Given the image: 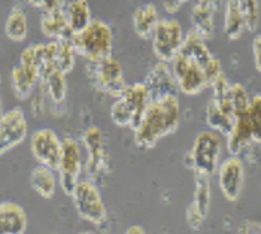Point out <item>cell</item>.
<instances>
[{
    "label": "cell",
    "instance_id": "obj_40",
    "mask_svg": "<svg viewBox=\"0 0 261 234\" xmlns=\"http://www.w3.org/2000/svg\"><path fill=\"white\" fill-rule=\"evenodd\" d=\"M0 84H2V76H0Z\"/></svg>",
    "mask_w": 261,
    "mask_h": 234
},
{
    "label": "cell",
    "instance_id": "obj_34",
    "mask_svg": "<svg viewBox=\"0 0 261 234\" xmlns=\"http://www.w3.org/2000/svg\"><path fill=\"white\" fill-rule=\"evenodd\" d=\"M252 57L257 72L261 73V35H257L252 40Z\"/></svg>",
    "mask_w": 261,
    "mask_h": 234
},
{
    "label": "cell",
    "instance_id": "obj_5",
    "mask_svg": "<svg viewBox=\"0 0 261 234\" xmlns=\"http://www.w3.org/2000/svg\"><path fill=\"white\" fill-rule=\"evenodd\" d=\"M87 75L96 90L115 98L127 87L122 66L112 54L97 61H87Z\"/></svg>",
    "mask_w": 261,
    "mask_h": 234
},
{
    "label": "cell",
    "instance_id": "obj_26",
    "mask_svg": "<svg viewBox=\"0 0 261 234\" xmlns=\"http://www.w3.org/2000/svg\"><path fill=\"white\" fill-rule=\"evenodd\" d=\"M29 33L27 14L21 5H15L5 21V35L12 42H22Z\"/></svg>",
    "mask_w": 261,
    "mask_h": 234
},
{
    "label": "cell",
    "instance_id": "obj_4",
    "mask_svg": "<svg viewBox=\"0 0 261 234\" xmlns=\"http://www.w3.org/2000/svg\"><path fill=\"white\" fill-rule=\"evenodd\" d=\"M221 151V137L217 132H200L194 139L191 151L185 157L187 166L194 170V173L212 176L218 170Z\"/></svg>",
    "mask_w": 261,
    "mask_h": 234
},
{
    "label": "cell",
    "instance_id": "obj_22",
    "mask_svg": "<svg viewBox=\"0 0 261 234\" xmlns=\"http://www.w3.org/2000/svg\"><path fill=\"white\" fill-rule=\"evenodd\" d=\"M39 82L45 96L51 98V101L63 103L66 100V94H67L66 73H63L59 69H49L40 73Z\"/></svg>",
    "mask_w": 261,
    "mask_h": 234
},
{
    "label": "cell",
    "instance_id": "obj_30",
    "mask_svg": "<svg viewBox=\"0 0 261 234\" xmlns=\"http://www.w3.org/2000/svg\"><path fill=\"white\" fill-rule=\"evenodd\" d=\"M245 115L251 125L252 140L261 142V96H254L251 98Z\"/></svg>",
    "mask_w": 261,
    "mask_h": 234
},
{
    "label": "cell",
    "instance_id": "obj_36",
    "mask_svg": "<svg viewBox=\"0 0 261 234\" xmlns=\"http://www.w3.org/2000/svg\"><path fill=\"white\" fill-rule=\"evenodd\" d=\"M69 0H46L43 11H53V9H59V8H64L67 5Z\"/></svg>",
    "mask_w": 261,
    "mask_h": 234
},
{
    "label": "cell",
    "instance_id": "obj_32",
    "mask_svg": "<svg viewBox=\"0 0 261 234\" xmlns=\"http://www.w3.org/2000/svg\"><path fill=\"white\" fill-rule=\"evenodd\" d=\"M209 87H211L212 91H214V98H215V100H222V98H225L228 96L230 84H228V81H227L224 73H220L217 78L211 82Z\"/></svg>",
    "mask_w": 261,
    "mask_h": 234
},
{
    "label": "cell",
    "instance_id": "obj_12",
    "mask_svg": "<svg viewBox=\"0 0 261 234\" xmlns=\"http://www.w3.org/2000/svg\"><path fill=\"white\" fill-rule=\"evenodd\" d=\"M61 139L51 128H39L30 137V149L35 160L57 172L61 157Z\"/></svg>",
    "mask_w": 261,
    "mask_h": 234
},
{
    "label": "cell",
    "instance_id": "obj_13",
    "mask_svg": "<svg viewBox=\"0 0 261 234\" xmlns=\"http://www.w3.org/2000/svg\"><path fill=\"white\" fill-rule=\"evenodd\" d=\"M40 79V70L35 63V57L29 48L22 51L20 57V64L15 66L11 72V85L15 97L29 98L32 96L36 84Z\"/></svg>",
    "mask_w": 261,
    "mask_h": 234
},
{
    "label": "cell",
    "instance_id": "obj_11",
    "mask_svg": "<svg viewBox=\"0 0 261 234\" xmlns=\"http://www.w3.org/2000/svg\"><path fill=\"white\" fill-rule=\"evenodd\" d=\"M27 119L20 106L0 115V157L18 146L27 137Z\"/></svg>",
    "mask_w": 261,
    "mask_h": 234
},
{
    "label": "cell",
    "instance_id": "obj_2",
    "mask_svg": "<svg viewBox=\"0 0 261 234\" xmlns=\"http://www.w3.org/2000/svg\"><path fill=\"white\" fill-rule=\"evenodd\" d=\"M72 43L78 56L87 61H97L112 54L114 33L108 22L93 18L84 30L72 35Z\"/></svg>",
    "mask_w": 261,
    "mask_h": 234
},
{
    "label": "cell",
    "instance_id": "obj_39",
    "mask_svg": "<svg viewBox=\"0 0 261 234\" xmlns=\"http://www.w3.org/2000/svg\"><path fill=\"white\" fill-rule=\"evenodd\" d=\"M211 2H212V3H214L215 6H220V5H221L224 0H211Z\"/></svg>",
    "mask_w": 261,
    "mask_h": 234
},
{
    "label": "cell",
    "instance_id": "obj_28",
    "mask_svg": "<svg viewBox=\"0 0 261 234\" xmlns=\"http://www.w3.org/2000/svg\"><path fill=\"white\" fill-rule=\"evenodd\" d=\"M245 32H246L245 21L241 17V14L234 9V6L227 0L225 12H224V35L227 36V39L238 40L241 39Z\"/></svg>",
    "mask_w": 261,
    "mask_h": 234
},
{
    "label": "cell",
    "instance_id": "obj_21",
    "mask_svg": "<svg viewBox=\"0 0 261 234\" xmlns=\"http://www.w3.org/2000/svg\"><path fill=\"white\" fill-rule=\"evenodd\" d=\"M252 140V132L251 125L248 122V118L245 114L236 115L234 124L231 132L227 136V149L231 155H241L242 152L251 145Z\"/></svg>",
    "mask_w": 261,
    "mask_h": 234
},
{
    "label": "cell",
    "instance_id": "obj_1",
    "mask_svg": "<svg viewBox=\"0 0 261 234\" xmlns=\"http://www.w3.org/2000/svg\"><path fill=\"white\" fill-rule=\"evenodd\" d=\"M181 124V105L176 96L149 100L136 130L133 142L139 149L154 148L163 137L173 135Z\"/></svg>",
    "mask_w": 261,
    "mask_h": 234
},
{
    "label": "cell",
    "instance_id": "obj_7",
    "mask_svg": "<svg viewBox=\"0 0 261 234\" xmlns=\"http://www.w3.org/2000/svg\"><path fill=\"white\" fill-rule=\"evenodd\" d=\"M82 145L87 151L85 173L88 179L94 182L100 180L111 172V158L100 128L96 125H90L82 133Z\"/></svg>",
    "mask_w": 261,
    "mask_h": 234
},
{
    "label": "cell",
    "instance_id": "obj_23",
    "mask_svg": "<svg viewBox=\"0 0 261 234\" xmlns=\"http://www.w3.org/2000/svg\"><path fill=\"white\" fill-rule=\"evenodd\" d=\"M57 176L56 170L51 167H46L43 164L36 166L30 173V185L36 194H39L42 198H53L57 191Z\"/></svg>",
    "mask_w": 261,
    "mask_h": 234
},
{
    "label": "cell",
    "instance_id": "obj_38",
    "mask_svg": "<svg viewBox=\"0 0 261 234\" xmlns=\"http://www.w3.org/2000/svg\"><path fill=\"white\" fill-rule=\"evenodd\" d=\"M45 2H46V0H27V3H29L30 6L36 8V9H43Z\"/></svg>",
    "mask_w": 261,
    "mask_h": 234
},
{
    "label": "cell",
    "instance_id": "obj_6",
    "mask_svg": "<svg viewBox=\"0 0 261 234\" xmlns=\"http://www.w3.org/2000/svg\"><path fill=\"white\" fill-rule=\"evenodd\" d=\"M70 197L73 198L76 212L84 221L97 227L108 221V209L94 180L80 179Z\"/></svg>",
    "mask_w": 261,
    "mask_h": 234
},
{
    "label": "cell",
    "instance_id": "obj_16",
    "mask_svg": "<svg viewBox=\"0 0 261 234\" xmlns=\"http://www.w3.org/2000/svg\"><path fill=\"white\" fill-rule=\"evenodd\" d=\"M145 87L148 90L149 98L164 97V96H176L178 93V84L173 76L169 63L159 61L146 75Z\"/></svg>",
    "mask_w": 261,
    "mask_h": 234
},
{
    "label": "cell",
    "instance_id": "obj_41",
    "mask_svg": "<svg viewBox=\"0 0 261 234\" xmlns=\"http://www.w3.org/2000/svg\"><path fill=\"white\" fill-rule=\"evenodd\" d=\"M0 115H2V109H0Z\"/></svg>",
    "mask_w": 261,
    "mask_h": 234
},
{
    "label": "cell",
    "instance_id": "obj_3",
    "mask_svg": "<svg viewBox=\"0 0 261 234\" xmlns=\"http://www.w3.org/2000/svg\"><path fill=\"white\" fill-rule=\"evenodd\" d=\"M149 100L151 98L143 82L127 85L111 108L112 122L121 128L128 127L136 130Z\"/></svg>",
    "mask_w": 261,
    "mask_h": 234
},
{
    "label": "cell",
    "instance_id": "obj_33",
    "mask_svg": "<svg viewBox=\"0 0 261 234\" xmlns=\"http://www.w3.org/2000/svg\"><path fill=\"white\" fill-rule=\"evenodd\" d=\"M188 2H190V0H161L164 12L169 14V15L176 14L182 6H184L185 3H188Z\"/></svg>",
    "mask_w": 261,
    "mask_h": 234
},
{
    "label": "cell",
    "instance_id": "obj_8",
    "mask_svg": "<svg viewBox=\"0 0 261 234\" xmlns=\"http://www.w3.org/2000/svg\"><path fill=\"white\" fill-rule=\"evenodd\" d=\"M170 70L176 79L178 90L185 96H197L209 87L203 67L181 49L170 61Z\"/></svg>",
    "mask_w": 261,
    "mask_h": 234
},
{
    "label": "cell",
    "instance_id": "obj_19",
    "mask_svg": "<svg viewBox=\"0 0 261 234\" xmlns=\"http://www.w3.org/2000/svg\"><path fill=\"white\" fill-rule=\"evenodd\" d=\"M27 230V214L18 203L0 201V234H22Z\"/></svg>",
    "mask_w": 261,
    "mask_h": 234
},
{
    "label": "cell",
    "instance_id": "obj_25",
    "mask_svg": "<svg viewBox=\"0 0 261 234\" xmlns=\"http://www.w3.org/2000/svg\"><path fill=\"white\" fill-rule=\"evenodd\" d=\"M64 11L72 33H78L84 30L93 20L88 0H69L67 5L64 6Z\"/></svg>",
    "mask_w": 261,
    "mask_h": 234
},
{
    "label": "cell",
    "instance_id": "obj_15",
    "mask_svg": "<svg viewBox=\"0 0 261 234\" xmlns=\"http://www.w3.org/2000/svg\"><path fill=\"white\" fill-rule=\"evenodd\" d=\"M194 175H196L194 198L187 207L185 218L188 227L193 231H200L211 206V184H209V176L201 173H194Z\"/></svg>",
    "mask_w": 261,
    "mask_h": 234
},
{
    "label": "cell",
    "instance_id": "obj_14",
    "mask_svg": "<svg viewBox=\"0 0 261 234\" xmlns=\"http://www.w3.org/2000/svg\"><path fill=\"white\" fill-rule=\"evenodd\" d=\"M245 184V166L239 155L225 158L218 167V185L227 201H238L241 198Z\"/></svg>",
    "mask_w": 261,
    "mask_h": 234
},
{
    "label": "cell",
    "instance_id": "obj_37",
    "mask_svg": "<svg viewBox=\"0 0 261 234\" xmlns=\"http://www.w3.org/2000/svg\"><path fill=\"white\" fill-rule=\"evenodd\" d=\"M127 234H145V228L141 225H132L125 230Z\"/></svg>",
    "mask_w": 261,
    "mask_h": 234
},
{
    "label": "cell",
    "instance_id": "obj_20",
    "mask_svg": "<svg viewBox=\"0 0 261 234\" xmlns=\"http://www.w3.org/2000/svg\"><path fill=\"white\" fill-rule=\"evenodd\" d=\"M159 20H160V12L154 3L141 5L139 8H136L132 17L133 30L141 39H149Z\"/></svg>",
    "mask_w": 261,
    "mask_h": 234
},
{
    "label": "cell",
    "instance_id": "obj_31",
    "mask_svg": "<svg viewBox=\"0 0 261 234\" xmlns=\"http://www.w3.org/2000/svg\"><path fill=\"white\" fill-rule=\"evenodd\" d=\"M228 100H230L233 114H234V118H236V115H241V114L246 112L251 97H249L248 91L243 88V85L233 84V85H230V90H228Z\"/></svg>",
    "mask_w": 261,
    "mask_h": 234
},
{
    "label": "cell",
    "instance_id": "obj_27",
    "mask_svg": "<svg viewBox=\"0 0 261 234\" xmlns=\"http://www.w3.org/2000/svg\"><path fill=\"white\" fill-rule=\"evenodd\" d=\"M76 51L72 43V39H59L56 56H54V67L61 70L63 73H70L75 66Z\"/></svg>",
    "mask_w": 261,
    "mask_h": 234
},
{
    "label": "cell",
    "instance_id": "obj_17",
    "mask_svg": "<svg viewBox=\"0 0 261 234\" xmlns=\"http://www.w3.org/2000/svg\"><path fill=\"white\" fill-rule=\"evenodd\" d=\"M218 6H215L211 0H197L191 11V24L194 27V33H197L201 39H212L215 35V14Z\"/></svg>",
    "mask_w": 261,
    "mask_h": 234
},
{
    "label": "cell",
    "instance_id": "obj_18",
    "mask_svg": "<svg viewBox=\"0 0 261 234\" xmlns=\"http://www.w3.org/2000/svg\"><path fill=\"white\" fill-rule=\"evenodd\" d=\"M40 29L45 38L51 40L72 39V30L69 27L64 8L43 11L40 18Z\"/></svg>",
    "mask_w": 261,
    "mask_h": 234
},
{
    "label": "cell",
    "instance_id": "obj_35",
    "mask_svg": "<svg viewBox=\"0 0 261 234\" xmlns=\"http://www.w3.org/2000/svg\"><path fill=\"white\" fill-rule=\"evenodd\" d=\"M239 233H260L261 234V222L255 221H245L238 230Z\"/></svg>",
    "mask_w": 261,
    "mask_h": 234
},
{
    "label": "cell",
    "instance_id": "obj_29",
    "mask_svg": "<svg viewBox=\"0 0 261 234\" xmlns=\"http://www.w3.org/2000/svg\"><path fill=\"white\" fill-rule=\"evenodd\" d=\"M234 9L241 14L248 32H255L260 21V3L258 0H228Z\"/></svg>",
    "mask_w": 261,
    "mask_h": 234
},
{
    "label": "cell",
    "instance_id": "obj_10",
    "mask_svg": "<svg viewBox=\"0 0 261 234\" xmlns=\"http://www.w3.org/2000/svg\"><path fill=\"white\" fill-rule=\"evenodd\" d=\"M60 163H59V182L60 188L66 195H72L80 176L82 173V148L81 143L73 137L61 139Z\"/></svg>",
    "mask_w": 261,
    "mask_h": 234
},
{
    "label": "cell",
    "instance_id": "obj_24",
    "mask_svg": "<svg viewBox=\"0 0 261 234\" xmlns=\"http://www.w3.org/2000/svg\"><path fill=\"white\" fill-rule=\"evenodd\" d=\"M206 124L218 135L227 137L233 128L234 115L220 106L215 98H212L206 105Z\"/></svg>",
    "mask_w": 261,
    "mask_h": 234
},
{
    "label": "cell",
    "instance_id": "obj_9",
    "mask_svg": "<svg viewBox=\"0 0 261 234\" xmlns=\"http://www.w3.org/2000/svg\"><path fill=\"white\" fill-rule=\"evenodd\" d=\"M152 53L159 61L170 63L184 42L181 22L175 18H160L152 32Z\"/></svg>",
    "mask_w": 261,
    "mask_h": 234
}]
</instances>
